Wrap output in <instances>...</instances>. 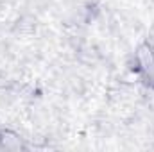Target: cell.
I'll list each match as a JSON object with an SVG mask.
<instances>
[{"mask_svg": "<svg viewBox=\"0 0 154 152\" xmlns=\"http://www.w3.org/2000/svg\"><path fill=\"white\" fill-rule=\"evenodd\" d=\"M136 63L140 74L149 82H154V47L151 43H143L136 52Z\"/></svg>", "mask_w": 154, "mask_h": 152, "instance_id": "6da1fadb", "label": "cell"}]
</instances>
